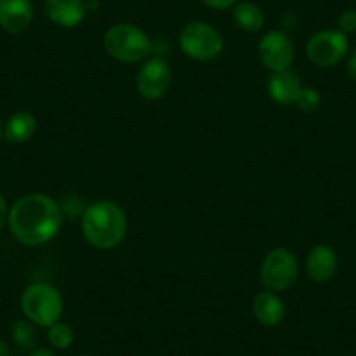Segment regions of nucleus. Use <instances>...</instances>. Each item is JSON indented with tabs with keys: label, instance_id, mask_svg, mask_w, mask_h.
<instances>
[{
	"label": "nucleus",
	"instance_id": "f257e3e1",
	"mask_svg": "<svg viewBox=\"0 0 356 356\" xmlns=\"http://www.w3.org/2000/svg\"><path fill=\"white\" fill-rule=\"evenodd\" d=\"M13 236L26 246H39L51 241L60 232L63 213L56 201L46 194H26L9 210Z\"/></svg>",
	"mask_w": 356,
	"mask_h": 356
},
{
	"label": "nucleus",
	"instance_id": "f03ea898",
	"mask_svg": "<svg viewBox=\"0 0 356 356\" xmlns=\"http://www.w3.org/2000/svg\"><path fill=\"white\" fill-rule=\"evenodd\" d=\"M86 241L98 250H111L121 245L128 231L126 213L112 201H97L86 208L81 220Z\"/></svg>",
	"mask_w": 356,
	"mask_h": 356
},
{
	"label": "nucleus",
	"instance_id": "7ed1b4c3",
	"mask_svg": "<svg viewBox=\"0 0 356 356\" xmlns=\"http://www.w3.org/2000/svg\"><path fill=\"white\" fill-rule=\"evenodd\" d=\"M104 49L114 60L122 63H136L149 56L152 42L138 26L131 23H118L105 32Z\"/></svg>",
	"mask_w": 356,
	"mask_h": 356
},
{
	"label": "nucleus",
	"instance_id": "20e7f679",
	"mask_svg": "<svg viewBox=\"0 0 356 356\" xmlns=\"http://www.w3.org/2000/svg\"><path fill=\"white\" fill-rule=\"evenodd\" d=\"M22 311L29 321L49 328L63 314V297L49 283H33L23 292Z\"/></svg>",
	"mask_w": 356,
	"mask_h": 356
},
{
	"label": "nucleus",
	"instance_id": "39448f33",
	"mask_svg": "<svg viewBox=\"0 0 356 356\" xmlns=\"http://www.w3.org/2000/svg\"><path fill=\"white\" fill-rule=\"evenodd\" d=\"M178 44L187 58H193L196 61L215 60L220 56L224 49V39L220 32L204 22L187 23L180 32Z\"/></svg>",
	"mask_w": 356,
	"mask_h": 356
},
{
	"label": "nucleus",
	"instance_id": "423d86ee",
	"mask_svg": "<svg viewBox=\"0 0 356 356\" xmlns=\"http://www.w3.org/2000/svg\"><path fill=\"white\" fill-rule=\"evenodd\" d=\"M299 260L290 250L275 248L260 264V282L271 292H285L299 278Z\"/></svg>",
	"mask_w": 356,
	"mask_h": 356
},
{
	"label": "nucleus",
	"instance_id": "0eeeda50",
	"mask_svg": "<svg viewBox=\"0 0 356 356\" xmlns=\"http://www.w3.org/2000/svg\"><path fill=\"white\" fill-rule=\"evenodd\" d=\"M171 79H173V74H171L170 63L164 58H150L140 67L136 74V91L143 100H161L170 89Z\"/></svg>",
	"mask_w": 356,
	"mask_h": 356
},
{
	"label": "nucleus",
	"instance_id": "6e6552de",
	"mask_svg": "<svg viewBox=\"0 0 356 356\" xmlns=\"http://www.w3.org/2000/svg\"><path fill=\"white\" fill-rule=\"evenodd\" d=\"M348 37L339 30H321L311 35L306 44V54L316 67H334L348 53Z\"/></svg>",
	"mask_w": 356,
	"mask_h": 356
},
{
	"label": "nucleus",
	"instance_id": "1a4fd4ad",
	"mask_svg": "<svg viewBox=\"0 0 356 356\" xmlns=\"http://www.w3.org/2000/svg\"><path fill=\"white\" fill-rule=\"evenodd\" d=\"M257 51H259L260 61H262L273 74H275V72L289 70L293 58H296V46H293V40L290 39L285 32H280V30L267 32L266 35L259 40Z\"/></svg>",
	"mask_w": 356,
	"mask_h": 356
},
{
	"label": "nucleus",
	"instance_id": "9d476101",
	"mask_svg": "<svg viewBox=\"0 0 356 356\" xmlns=\"http://www.w3.org/2000/svg\"><path fill=\"white\" fill-rule=\"evenodd\" d=\"M44 13L54 25L74 29L84 19L88 6L84 0H44Z\"/></svg>",
	"mask_w": 356,
	"mask_h": 356
},
{
	"label": "nucleus",
	"instance_id": "9b49d317",
	"mask_svg": "<svg viewBox=\"0 0 356 356\" xmlns=\"http://www.w3.org/2000/svg\"><path fill=\"white\" fill-rule=\"evenodd\" d=\"M33 19L30 0H0V26L9 33H22Z\"/></svg>",
	"mask_w": 356,
	"mask_h": 356
},
{
	"label": "nucleus",
	"instance_id": "f8f14e48",
	"mask_svg": "<svg viewBox=\"0 0 356 356\" xmlns=\"http://www.w3.org/2000/svg\"><path fill=\"white\" fill-rule=\"evenodd\" d=\"M337 253L330 245H316L306 259V273L313 282L325 283L337 271Z\"/></svg>",
	"mask_w": 356,
	"mask_h": 356
},
{
	"label": "nucleus",
	"instance_id": "ddd939ff",
	"mask_svg": "<svg viewBox=\"0 0 356 356\" xmlns=\"http://www.w3.org/2000/svg\"><path fill=\"white\" fill-rule=\"evenodd\" d=\"M253 314H255V320L264 327H276L285 320L286 307L278 293L264 290L257 293L253 299Z\"/></svg>",
	"mask_w": 356,
	"mask_h": 356
},
{
	"label": "nucleus",
	"instance_id": "4468645a",
	"mask_svg": "<svg viewBox=\"0 0 356 356\" xmlns=\"http://www.w3.org/2000/svg\"><path fill=\"white\" fill-rule=\"evenodd\" d=\"M300 88H302V84H300L299 75L293 74L292 70H283L275 72L271 75L269 84H267V93L275 104L290 105L296 102Z\"/></svg>",
	"mask_w": 356,
	"mask_h": 356
},
{
	"label": "nucleus",
	"instance_id": "2eb2a0df",
	"mask_svg": "<svg viewBox=\"0 0 356 356\" xmlns=\"http://www.w3.org/2000/svg\"><path fill=\"white\" fill-rule=\"evenodd\" d=\"M37 131V119L30 112H16L8 119L4 126V136L8 142L13 143H25L35 135Z\"/></svg>",
	"mask_w": 356,
	"mask_h": 356
},
{
	"label": "nucleus",
	"instance_id": "dca6fc26",
	"mask_svg": "<svg viewBox=\"0 0 356 356\" xmlns=\"http://www.w3.org/2000/svg\"><path fill=\"white\" fill-rule=\"evenodd\" d=\"M232 19L238 25V29H241L243 32L255 33L259 30H262L264 26V13L255 2H238V4L232 8Z\"/></svg>",
	"mask_w": 356,
	"mask_h": 356
},
{
	"label": "nucleus",
	"instance_id": "f3484780",
	"mask_svg": "<svg viewBox=\"0 0 356 356\" xmlns=\"http://www.w3.org/2000/svg\"><path fill=\"white\" fill-rule=\"evenodd\" d=\"M32 321H26V320H16L13 321L11 325V335H13V341L23 349H33L35 348V330H33Z\"/></svg>",
	"mask_w": 356,
	"mask_h": 356
},
{
	"label": "nucleus",
	"instance_id": "a211bd4d",
	"mask_svg": "<svg viewBox=\"0 0 356 356\" xmlns=\"http://www.w3.org/2000/svg\"><path fill=\"white\" fill-rule=\"evenodd\" d=\"M47 341L54 349H68L74 344V330L70 325L58 321L47 328Z\"/></svg>",
	"mask_w": 356,
	"mask_h": 356
},
{
	"label": "nucleus",
	"instance_id": "6ab92c4d",
	"mask_svg": "<svg viewBox=\"0 0 356 356\" xmlns=\"http://www.w3.org/2000/svg\"><path fill=\"white\" fill-rule=\"evenodd\" d=\"M293 105L302 112H316L321 105L320 91H316L314 88H306V86H302L299 95H297L296 102H293Z\"/></svg>",
	"mask_w": 356,
	"mask_h": 356
},
{
	"label": "nucleus",
	"instance_id": "aec40b11",
	"mask_svg": "<svg viewBox=\"0 0 356 356\" xmlns=\"http://www.w3.org/2000/svg\"><path fill=\"white\" fill-rule=\"evenodd\" d=\"M337 25H339V32H342L344 35H348V33H355L356 32V11L349 9V11L341 13V16L337 18Z\"/></svg>",
	"mask_w": 356,
	"mask_h": 356
},
{
	"label": "nucleus",
	"instance_id": "412c9836",
	"mask_svg": "<svg viewBox=\"0 0 356 356\" xmlns=\"http://www.w3.org/2000/svg\"><path fill=\"white\" fill-rule=\"evenodd\" d=\"M207 8L215 9V11H225V9H232L238 0H201Z\"/></svg>",
	"mask_w": 356,
	"mask_h": 356
},
{
	"label": "nucleus",
	"instance_id": "4be33fe9",
	"mask_svg": "<svg viewBox=\"0 0 356 356\" xmlns=\"http://www.w3.org/2000/svg\"><path fill=\"white\" fill-rule=\"evenodd\" d=\"M9 218V208H8V203H6L4 196L0 194V229H2V225L8 222Z\"/></svg>",
	"mask_w": 356,
	"mask_h": 356
},
{
	"label": "nucleus",
	"instance_id": "5701e85b",
	"mask_svg": "<svg viewBox=\"0 0 356 356\" xmlns=\"http://www.w3.org/2000/svg\"><path fill=\"white\" fill-rule=\"evenodd\" d=\"M348 75H349V79H351V81L356 82V49H355V53L351 54V58H349Z\"/></svg>",
	"mask_w": 356,
	"mask_h": 356
},
{
	"label": "nucleus",
	"instance_id": "b1692460",
	"mask_svg": "<svg viewBox=\"0 0 356 356\" xmlns=\"http://www.w3.org/2000/svg\"><path fill=\"white\" fill-rule=\"evenodd\" d=\"M29 356H56L54 355L51 349H46V348H39V349H33L32 353H30Z\"/></svg>",
	"mask_w": 356,
	"mask_h": 356
},
{
	"label": "nucleus",
	"instance_id": "393cba45",
	"mask_svg": "<svg viewBox=\"0 0 356 356\" xmlns=\"http://www.w3.org/2000/svg\"><path fill=\"white\" fill-rule=\"evenodd\" d=\"M0 356H11V349L4 341H0Z\"/></svg>",
	"mask_w": 356,
	"mask_h": 356
},
{
	"label": "nucleus",
	"instance_id": "a878e982",
	"mask_svg": "<svg viewBox=\"0 0 356 356\" xmlns=\"http://www.w3.org/2000/svg\"><path fill=\"white\" fill-rule=\"evenodd\" d=\"M2 133H4V128H2V122H0V138H2Z\"/></svg>",
	"mask_w": 356,
	"mask_h": 356
},
{
	"label": "nucleus",
	"instance_id": "bb28decb",
	"mask_svg": "<svg viewBox=\"0 0 356 356\" xmlns=\"http://www.w3.org/2000/svg\"><path fill=\"white\" fill-rule=\"evenodd\" d=\"M77 356H91V355H77Z\"/></svg>",
	"mask_w": 356,
	"mask_h": 356
}]
</instances>
